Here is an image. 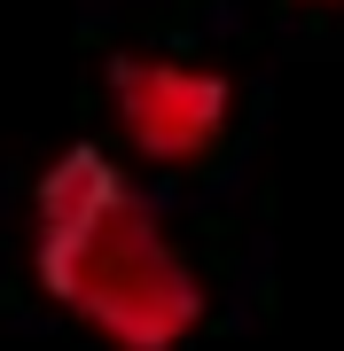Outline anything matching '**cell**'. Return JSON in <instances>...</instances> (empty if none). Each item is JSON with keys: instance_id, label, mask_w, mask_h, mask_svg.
I'll return each instance as SVG.
<instances>
[{"instance_id": "cell-2", "label": "cell", "mask_w": 344, "mask_h": 351, "mask_svg": "<svg viewBox=\"0 0 344 351\" xmlns=\"http://www.w3.org/2000/svg\"><path fill=\"white\" fill-rule=\"evenodd\" d=\"M117 117L149 156H204L227 125V78L188 63H117Z\"/></svg>"}, {"instance_id": "cell-1", "label": "cell", "mask_w": 344, "mask_h": 351, "mask_svg": "<svg viewBox=\"0 0 344 351\" xmlns=\"http://www.w3.org/2000/svg\"><path fill=\"white\" fill-rule=\"evenodd\" d=\"M39 265L63 289V304L102 320L133 351H165L196 320V304H204L196 297V274L180 265V250L157 226V211L94 149H71L55 164V180H47Z\"/></svg>"}]
</instances>
